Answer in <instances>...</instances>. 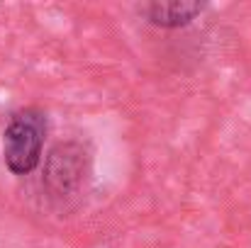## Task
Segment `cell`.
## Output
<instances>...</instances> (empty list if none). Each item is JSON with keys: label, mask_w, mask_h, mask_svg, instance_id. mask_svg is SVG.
I'll list each match as a JSON object with an SVG mask.
<instances>
[{"label": "cell", "mask_w": 251, "mask_h": 248, "mask_svg": "<svg viewBox=\"0 0 251 248\" xmlns=\"http://www.w3.org/2000/svg\"><path fill=\"white\" fill-rule=\"evenodd\" d=\"M90 151L81 141L56 144L44 163V190L51 202L69 207L74 200L83 197L93 173Z\"/></svg>", "instance_id": "cell-1"}, {"label": "cell", "mask_w": 251, "mask_h": 248, "mask_svg": "<svg viewBox=\"0 0 251 248\" xmlns=\"http://www.w3.org/2000/svg\"><path fill=\"white\" fill-rule=\"evenodd\" d=\"M205 10L202 2L195 0H168V2H144L139 5V15L147 17V22L164 27V29H176L190 24L200 12Z\"/></svg>", "instance_id": "cell-3"}, {"label": "cell", "mask_w": 251, "mask_h": 248, "mask_svg": "<svg viewBox=\"0 0 251 248\" xmlns=\"http://www.w3.org/2000/svg\"><path fill=\"white\" fill-rule=\"evenodd\" d=\"M47 114L39 107H22L12 112L2 132V158L10 173L27 175L42 161V149L47 139Z\"/></svg>", "instance_id": "cell-2"}]
</instances>
